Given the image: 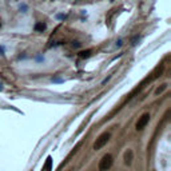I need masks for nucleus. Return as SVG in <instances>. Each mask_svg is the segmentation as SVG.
I'll return each mask as SVG.
<instances>
[{"instance_id":"obj_7","label":"nucleus","mask_w":171,"mask_h":171,"mask_svg":"<svg viewBox=\"0 0 171 171\" xmlns=\"http://www.w3.org/2000/svg\"><path fill=\"white\" fill-rule=\"evenodd\" d=\"M46 170H47V171L51 170V158H48V159H47V163H46Z\"/></svg>"},{"instance_id":"obj_4","label":"nucleus","mask_w":171,"mask_h":171,"mask_svg":"<svg viewBox=\"0 0 171 171\" xmlns=\"http://www.w3.org/2000/svg\"><path fill=\"white\" fill-rule=\"evenodd\" d=\"M123 159H124V163H126L127 166H130V164L132 163V159H134V152H132V150H130V148H128V150L124 152Z\"/></svg>"},{"instance_id":"obj_3","label":"nucleus","mask_w":171,"mask_h":171,"mask_svg":"<svg viewBox=\"0 0 171 171\" xmlns=\"http://www.w3.org/2000/svg\"><path fill=\"white\" fill-rule=\"evenodd\" d=\"M148 122H150V114L146 112L138 119V122H136V124H135V128L138 130V131H142L143 128H146V126L148 124Z\"/></svg>"},{"instance_id":"obj_2","label":"nucleus","mask_w":171,"mask_h":171,"mask_svg":"<svg viewBox=\"0 0 171 171\" xmlns=\"http://www.w3.org/2000/svg\"><path fill=\"white\" fill-rule=\"evenodd\" d=\"M110 132H103L102 135H99V138L95 141L94 143V150H100V148H103L106 144L108 143V141H110Z\"/></svg>"},{"instance_id":"obj_6","label":"nucleus","mask_w":171,"mask_h":171,"mask_svg":"<svg viewBox=\"0 0 171 171\" xmlns=\"http://www.w3.org/2000/svg\"><path fill=\"white\" fill-rule=\"evenodd\" d=\"M35 30H36V31H44V30H46V24L38 23V24H36V27H35Z\"/></svg>"},{"instance_id":"obj_1","label":"nucleus","mask_w":171,"mask_h":171,"mask_svg":"<svg viewBox=\"0 0 171 171\" xmlns=\"http://www.w3.org/2000/svg\"><path fill=\"white\" fill-rule=\"evenodd\" d=\"M114 164V158L111 154H106L102 157V159L99 160V164H98V169L99 171H108L111 170Z\"/></svg>"},{"instance_id":"obj_5","label":"nucleus","mask_w":171,"mask_h":171,"mask_svg":"<svg viewBox=\"0 0 171 171\" xmlns=\"http://www.w3.org/2000/svg\"><path fill=\"white\" fill-rule=\"evenodd\" d=\"M166 88H167V84H162V87H158V88L155 90V96H158L159 94H162V92H163Z\"/></svg>"}]
</instances>
